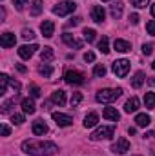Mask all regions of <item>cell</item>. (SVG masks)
I'll return each instance as SVG.
<instances>
[{
  "label": "cell",
  "instance_id": "1",
  "mask_svg": "<svg viewBox=\"0 0 155 156\" xmlns=\"http://www.w3.org/2000/svg\"><path fill=\"white\" fill-rule=\"evenodd\" d=\"M22 151L31 156H53L59 153L57 144L53 142H35V140H26L22 144Z\"/></svg>",
  "mask_w": 155,
  "mask_h": 156
},
{
  "label": "cell",
  "instance_id": "2",
  "mask_svg": "<svg viewBox=\"0 0 155 156\" xmlns=\"http://www.w3.org/2000/svg\"><path fill=\"white\" fill-rule=\"evenodd\" d=\"M122 94V89H100L97 94H95V100L100 102V104H110V102H115L117 98Z\"/></svg>",
  "mask_w": 155,
  "mask_h": 156
},
{
  "label": "cell",
  "instance_id": "3",
  "mask_svg": "<svg viewBox=\"0 0 155 156\" xmlns=\"http://www.w3.org/2000/svg\"><path fill=\"white\" fill-rule=\"evenodd\" d=\"M115 134V125H102V127H99L97 131H93L91 133V140L93 142H99V140H108V138H112Z\"/></svg>",
  "mask_w": 155,
  "mask_h": 156
},
{
  "label": "cell",
  "instance_id": "4",
  "mask_svg": "<svg viewBox=\"0 0 155 156\" xmlns=\"http://www.w3.org/2000/svg\"><path fill=\"white\" fill-rule=\"evenodd\" d=\"M75 9H77V4H75V2L64 0V2H60V4H57V5L53 7V13H55V15H59V16H66V15L73 13Z\"/></svg>",
  "mask_w": 155,
  "mask_h": 156
},
{
  "label": "cell",
  "instance_id": "5",
  "mask_svg": "<svg viewBox=\"0 0 155 156\" xmlns=\"http://www.w3.org/2000/svg\"><path fill=\"white\" fill-rule=\"evenodd\" d=\"M112 71H113L119 78H124L128 73H130V62H128L126 58L115 60V62H113V66H112Z\"/></svg>",
  "mask_w": 155,
  "mask_h": 156
},
{
  "label": "cell",
  "instance_id": "6",
  "mask_svg": "<svg viewBox=\"0 0 155 156\" xmlns=\"http://www.w3.org/2000/svg\"><path fill=\"white\" fill-rule=\"evenodd\" d=\"M64 80H66V83H70V85H80V83H84V75L78 73V71H66Z\"/></svg>",
  "mask_w": 155,
  "mask_h": 156
},
{
  "label": "cell",
  "instance_id": "7",
  "mask_svg": "<svg viewBox=\"0 0 155 156\" xmlns=\"http://www.w3.org/2000/svg\"><path fill=\"white\" fill-rule=\"evenodd\" d=\"M51 116H53L55 123H57L59 127H70V125L73 123V118L70 116V115H64V113H53Z\"/></svg>",
  "mask_w": 155,
  "mask_h": 156
},
{
  "label": "cell",
  "instance_id": "8",
  "mask_svg": "<svg viewBox=\"0 0 155 156\" xmlns=\"http://www.w3.org/2000/svg\"><path fill=\"white\" fill-rule=\"evenodd\" d=\"M112 151H113L115 154H124V153H128V151H130V142H128L126 138H119L115 144L112 145Z\"/></svg>",
  "mask_w": 155,
  "mask_h": 156
},
{
  "label": "cell",
  "instance_id": "9",
  "mask_svg": "<svg viewBox=\"0 0 155 156\" xmlns=\"http://www.w3.org/2000/svg\"><path fill=\"white\" fill-rule=\"evenodd\" d=\"M39 49V45L37 44H31V45H22L20 49H18V56L20 58H24V60H29L33 55H35V51Z\"/></svg>",
  "mask_w": 155,
  "mask_h": 156
},
{
  "label": "cell",
  "instance_id": "10",
  "mask_svg": "<svg viewBox=\"0 0 155 156\" xmlns=\"http://www.w3.org/2000/svg\"><path fill=\"white\" fill-rule=\"evenodd\" d=\"M104 18H106V11H104L102 5H95V7H91V20H93V22L102 24Z\"/></svg>",
  "mask_w": 155,
  "mask_h": 156
},
{
  "label": "cell",
  "instance_id": "11",
  "mask_svg": "<svg viewBox=\"0 0 155 156\" xmlns=\"http://www.w3.org/2000/svg\"><path fill=\"white\" fill-rule=\"evenodd\" d=\"M40 31H42V35H44L46 38H51L53 33H55V24H53L51 20H44V22L40 24Z\"/></svg>",
  "mask_w": 155,
  "mask_h": 156
},
{
  "label": "cell",
  "instance_id": "12",
  "mask_svg": "<svg viewBox=\"0 0 155 156\" xmlns=\"http://www.w3.org/2000/svg\"><path fill=\"white\" fill-rule=\"evenodd\" d=\"M17 44V38H15V35L13 33H4V35H0V45L2 47H13Z\"/></svg>",
  "mask_w": 155,
  "mask_h": 156
},
{
  "label": "cell",
  "instance_id": "13",
  "mask_svg": "<svg viewBox=\"0 0 155 156\" xmlns=\"http://www.w3.org/2000/svg\"><path fill=\"white\" fill-rule=\"evenodd\" d=\"M47 133V125H46V122L44 120H35L33 122V134H37V136H44Z\"/></svg>",
  "mask_w": 155,
  "mask_h": 156
},
{
  "label": "cell",
  "instance_id": "14",
  "mask_svg": "<svg viewBox=\"0 0 155 156\" xmlns=\"http://www.w3.org/2000/svg\"><path fill=\"white\" fill-rule=\"evenodd\" d=\"M62 40H64V44H68L70 47H75V49H80V47H82V42L77 40L71 33H64V35H62Z\"/></svg>",
  "mask_w": 155,
  "mask_h": 156
},
{
  "label": "cell",
  "instance_id": "15",
  "mask_svg": "<svg viewBox=\"0 0 155 156\" xmlns=\"http://www.w3.org/2000/svg\"><path fill=\"white\" fill-rule=\"evenodd\" d=\"M113 47H115V51H119V53H128V51H131V44L126 42V40H122V38H117L115 42H113Z\"/></svg>",
  "mask_w": 155,
  "mask_h": 156
},
{
  "label": "cell",
  "instance_id": "16",
  "mask_svg": "<svg viewBox=\"0 0 155 156\" xmlns=\"http://www.w3.org/2000/svg\"><path fill=\"white\" fill-rule=\"evenodd\" d=\"M102 116L106 118V120H112V122H119L120 113L117 111L115 107H104V111H102Z\"/></svg>",
  "mask_w": 155,
  "mask_h": 156
},
{
  "label": "cell",
  "instance_id": "17",
  "mask_svg": "<svg viewBox=\"0 0 155 156\" xmlns=\"http://www.w3.org/2000/svg\"><path fill=\"white\" fill-rule=\"evenodd\" d=\"M51 100H53V104H57V105H64V104H66V93H64L62 89H57V91H53Z\"/></svg>",
  "mask_w": 155,
  "mask_h": 156
},
{
  "label": "cell",
  "instance_id": "18",
  "mask_svg": "<svg viewBox=\"0 0 155 156\" xmlns=\"http://www.w3.org/2000/svg\"><path fill=\"white\" fill-rule=\"evenodd\" d=\"M139 104H141V102H139V98H137V96H131V98L126 102L124 111H126V113H135V111L139 109Z\"/></svg>",
  "mask_w": 155,
  "mask_h": 156
},
{
  "label": "cell",
  "instance_id": "19",
  "mask_svg": "<svg viewBox=\"0 0 155 156\" xmlns=\"http://www.w3.org/2000/svg\"><path fill=\"white\" fill-rule=\"evenodd\" d=\"M97 123H99V115H97V113H89L88 116L84 118V127H86V129L95 127Z\"/></svg>",
  "mask_w": 155,
  "mask_h": 156
},
{
  "label": "cell",
  "instance_id": "20",
  "mask_svg": "<svg viewBox=\"0 0 155 156\" xmlns=\"http://www.w3.org/2000/svg\"><path fill=\"white\" fill-rule=\"evenodd\" d=\"M40 58H42V62H51V60L55 58L53 47H44V49L40 51Z\"/></svg>",
  "mask_w": 155,
  "mask_h": 156
},
{
  "label": "cell",
  "instance_id": "21",
  "mask_svg": "<svg viewBox=\"0 0 155 156\" xmlns=\"http://www.w3.org/2000/svg\"><path fill=\"white\" fill-rule=\"evenodd\" d=\"M22 111H24L26 115H33V113H35V104H33L31 98H24V100H22Z\"/></svg>",
  "mask_w": 155,
  "mask_h": 156
},
{
  "label": "cell",
  "instance_id": "22",
  "mask_svg": "<svg viewBox=\"0 0 155 156\" xmlns=\"http://www.w3.org/2000/svg\"><path fill=\"white\" fill-rule=\"evenodd\" d=\"M150 122H152V118L148 116L146 113H141V115H137V116H135V123H137L139 127H148V125H150Z\"/></svg>",
  "mask_w": 155,
  "mask_h": 156
},
{
  "label": "cell",
  "instance_id": "23",
  "mask_svg": "<svg viewBox=\"0 0 155 156\" xmlns=\"http://www.w3.org/2000/svg\"><path fill=\"white\" fill-rule=\"evenodd\" d=\"M29 5H31V15L33 16H39L42 13V0H28Z\"/></svg>",
  "mask_w": 155,
  "mask_h": 156
},
{
  "label": "cell",
  "instance_id": "24",
  "mask_svg": "<svg viewBox=\"0 0 155 156\" xmlns=\"http://www.w3.org/2000/svg\"><path fill=\"white\" fill-rule=\"evenodd\" d=\"M142 83H144V73H142V71H137V73L133 75V78H131V85H133L135 89H139Z\"/></svg>",
  "mask_w": 155,
  "mask_h": 156
},
{
  "label": "cell",
  "instance_id": "25",
  "mask_svg": "<svg viewBox=\"0 0 155 156\" xmlns=\"http://www.w3.org/2000/svg\"><path fill=\"white\" fill-rule=\"evenodd\" d=\"M144 105H146V109H155V93L144 94Z\"/></svg>",
  "mask_w": 155,
  "mask_h": 156
},
{
  "label": "cell",
  "instance_id": "26",
  "mask_svg": "<svg viewBox=\"0 0 155 156\" xmlns=\"http://www.w3.org/2000/svg\"><path fill=\"white\" fill-rule=\"evenodd\" d=\"M110 13H112V16H113V18H120V16H122V2H117V4H113Z\"/></svg>",
  "mask_w": 155,
  "mask_h": 156
},
{
  "label": "cell",
  "instance_id": "27",
  "mask_svg": "<svg viewBox=\"0 0 155 156\" xmlns=\"http://www.w3.org/2000/svg\"><path fill=\"white\" fill-rule=\"evenodd\" d=\"M39 73L44 78H49V76H51V73H53V67H51L49 64H42V66L39 67Z\"/></svg>",
  "mask_w": 155,
  "mask_h": 156
},
{
  "label": "cell",
  "instance_id": "28",
  "mask_svg": "<svg viewBox=\"0 0 155 156\" xmlns=\"http://www.w3.org/2000/svg\"><path fill=\"white\" fill-rule=\"evenodd\" d=\"M99 49H100V53H104V55L110 53V40H108V37H102V40L99 42Z\"/></svg>",
  "mask_w": 155,
  "mask_h": 156
},
{
  "label": "cell",
  "instance_id": "29",
  "mask_svg": "<svg viewBox=\"0 0 155 156\" xmlns=\"http://www.w3.org/2000/svg\"><path fill=\"white\" fill-rule=\"evenodd\" d=\"M7 83H9V76H7L6 73H2V75H0V94H4V93H6Z\"/></svg>",
  "mask_w": 155,
  "mask_h": 156
},
{
  "label": "cell",
  "instance_id": "30",
  "mask_svg": "<svg viewBox=\"0 0 155 156\" xmlns=\"http://www.w3.org/2000/svg\"><path fill=\"white\" fill-rule=\"evenodd\" d=\"M82 35H84V40H86V42H93L95 37H97V31H95V29H88V27H86Z\"/></svg>",
  "mask_w": 155,
  "mask_h": 156
},
{
  "label": "cell",
  "instance_id": "31",
  "mask_svg": "<svg viewBox=\"0 0 155 156\" xmlns=\"http://www.w3.org/2000/svg\"><path fill=\"white\" fill-rule=\"evenodd\" d=\"M93 75H95V76H99V78H102L104 75H106V67H104L102 64H97V66L93 67Z\"/></svg>",
  "mask_w": 155,
  "mask_h": 156
},
{
  "label": "cell",
  "instance_id": "32",
  "mask_svg": "<svg viewBox=\"0 0 155 156\" xmlns=\"http://www.w3.org/2000/svg\"><path fill=\"white\" fill-rule=\"evenodd\" d=\"M71 107H77L78 104L82 102V93H73V96H71Z\"/></svg>",
  "mask_w": 155,
  "mask_h": 156
},
{
  "label": "cell",
  "instance_id": "33",
  "mask_svg": "<svg viewBox=\"0 0 155 156\" xmlns=\"http://www.w3.org/2000/svg\"><path fill=\"white\" fill-rule=\"evenodd\" d=\"M11 122H13L15 125H22V123H24V115H18V113H15V115L11 116Z\"/></svg>",
  "mask_w": 155,
  "mask_h": 156
},
{
  "label": "cell",
  "instance_id": "34",
  "mask_svg": "<svg viewBox=\"0 0 155 156\" xmlns=\"http://www.w3.org/2000/svg\"><path fill=\"white\" fill-rule=\"evenodd\" d=\"M29 94H31V98H39V96H40V87L33 83V85L29 87Z\"/></svg>",
  "mask_w": 155,
  "mask_h": 156
},
{
  "label": "cell",
  "instance_id": "35",
  "mask_svg": "<svg viewBox=\"0 0 155 156\" xmlns=\"http://www.w3.org/2000/svg\"><path fill=\"white\" fill-rule=\"evenodd\" d=\"M22 38L24 40H33L35 38V33H33L31 29H24V31H22Z\"/></svg>",
  "mask_w": 155,
  "mask_h": 156
},
{
  "label": "cell",
  "instance_id": "36",
  "mask_svg": "<svg viewBox=\"0 0 155 156\" xmlns=\"http://www.w3.org/2000/svg\"><path fill=\"white\" fill-rule=\"evenodd\" d=\"M13 5L17 11H24V5H26V0H13Z\"/></svg>",
  "mask_w": 155,
  "mask_h": 156
},
{
  "label": "cell",
  "instance_id": "37",
  "mask_svg": "<svg viewBox=\"0 0 155 156\" xmlns=\"http://www.w3.org/2000/svg\"><path fill=\"white\" fill-rule=\"evenodd\" d=\"M130 2H131V4H133L135 7H139V9H141V7H146L150 0H130Z\"/></svg>",
  "mask_w": 155,
  "mask_h": 156
},
{
  "label": "cell",
  "instance_id": "38",
  "mask_svg": "<svg viewBox=\"0 0 155 156\" xmlns=\"http://www.w3.org/2000/svg\"><path fill=\"white\" fill-rule=\"evenodd\" d=\"M146 31H148L152 37H155V20H150V22L146 24Z\"/></svg>",
  "mask_w": 155,
  "mask_h": 156
},
{
  "label": "cell",
  "instance_id": "39",
  "mask_svg": "<svg viewBox=\"0 0 155 156\" xmlns=\"http://www.w3.org/2000/svg\"><path fill=\"white\" fill-rule=\"evenodd\" d=\"M142 53H144L146 56H150V55L153 53V45H152V44H144V45H142Z\"/></svg>",
  "mask_w": 155,
  "mask_h": 156
},
{
  "label": "cell",
  "instance_id": "40",
  "mask_svg": "<svg viewBox=\"0 0 155 156\" xmlns=\"http://www.w3.org/2000/svg\"><path fill=\"white\" fill-rule=\"evenodd\" d=\"M15 104V98L13 100H9V102H6L4 105H2V113H9V109H11V105Z\"/></svg>",
  "mask_w": 155,
  "mask_h": 156
},
{
  "label": "cell",
  "instance_id": "41",
  "mask_svg": "<svg viewBox=\"0 0 155 156\" xmlns=\"http://www.w3.org/2000/svg\"><path fill=\"white\" fill-rule=\"evenodd\" d=\"M9 133H11L9 125L7 123H2V136H9Z\"/></svg>",
  "mask_w": 155,
  "mask_h": 156
},
{
  "label": "cell",
  "instance_id": "42",
  "mask_svg": "<svg viewBox=\"0 0 155 156\" xmlns=\"http://www.w3.org/2000/svg\"><path fill=\"white\" fill-rule=\"evenodd\" d=\"M84 60H86V62H93V60H95V55H93L91 51H88V53L84 55Z\"/></svg>",
  "mask_w": 155,
  "mask_h": 156
},
{
  "label": "cell",
  "instance_id": "43",
  "mask_svg": "<svg viewBox=\"0 0 155 156\" xmlns=\"http://www.w3.org/2000/svg\"><path fill=\"white\" fill-rule=\"evenodd\" d=\"M130 22L135 26V24H139V15L137 13H133V15H130Z\"/></svg>",
  "mask_w": 155,
  "mask_h": 156
},
{
  "label": "cell",
  "instance_id": "44",
  "mask_svg": "<svg viewBox=\"0 0 155 156\" xmlns=\"http://www.w3.org/2000/svg\"><path fill=\"white\" fill-rule=\"evenodd\" d=\"M80 20H82V18H78V16H75V18H71V20L68 22V26H78V24H80Z\"/></svg>",
  "mask_w": 155,
  "mask_h": 156
},
{
  "label": "cell",
  "instance_id": "45",
  "mask_svg": "<svg viewBox=\"0 0 155 156\" xmlns=\"http://www.w3.org/2000/svg\"><path fill=\"white\" fill-rule=\"evenodd\" d=\"M17 69H18V71H20V73H26V67H24V66H22V64H17Z\"/></svg>",
  "mask_w": 155,
  "mask_h": 156
},
{
  "label": "cell",
  "instance_id": "46",
  "mask_svg": "<svg viewBox=\"0 0 155 156\" xmlns=\"http://www.w3.org/2000/svg\"><path fill=\"white\" fill-rule=\"evenodd\" d=\"M0 18H2V20L6 18V11H4V7H0Z\"/></svg>",
  "mask_w": 155,
  "mask_h": 156
},
{
  "label": "cell",
  "instance_id": "47",
  "mask_svg": "<svg viewBox=\"0 0 155 156\" xmlns=\"http://www.w3.org/2000/svg\"><path fill=\"white\" fill-rule=\"evenodd\" d=\"M152 15L155 16V4H152Z\"/></svg>",
  "mask_w": 155,
  "mask_h": 156
},
{
  "label": "cell",
  "instance_id": "48",
  "mask_svg": "<svg viewBox=\"0 0 155 156\" xmlns=\"http://www.w3.org/2000/svg\"><path fill=\"white\" fill-rule=\"evenodd\" d=\"M152 67H153V69H155V62H153V64H152Z\"/></svg>",
  "mask_w": 155,
  "mask_h": 156
},
{
  "label": "cell",
  "instance_id": "49",
  "mask_svg": "<svg viewBox=\"0 0 155 156\" xmlns=\"http://www.w3.org/2000/svg\"><path fill=\"white\" fill-rule=\"evenodd\" d=\"M102 2H108V0H102Z\"/></svg>",
  "mask_w": 155,
  "mask_h": 156
}]
</instances>
